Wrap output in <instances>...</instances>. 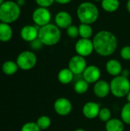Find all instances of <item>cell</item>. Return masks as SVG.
I'll use <instances>...</instances> for the list:
<instances>
[{"label": "cell", "mask_w": 130, "mask_h": 131, "mask_svg": "<svg viewBox=\"0 0 130 131\" xmlns=\"http://www.w3.org/2000/svg\"><path fill=\"white\" fill-rule=\"evenodd\" d=\"M93 44L94 51L97 54L103 57H109L116 51L118 40L111 31L102 30L93 36Z\"/></svg>", "instance_id": "1"}, {"label": "cell", "mask_w": 130, "mask_h": 131, "mask_svg": "<svg viewBox=\"0 0 130 131\" xmlns=\"http://www.w3.org/2000/svg\"><path fill=\"white\" fill-rule=\"evenodd\" d=\"M77 16L80 23L92 25L98 20L100 12L97 6L93 2H84L77 8Z\"/></svg>", "instance_id": "2"}, {"label": "cell", "mask_w": 130, "mask_h": 131, "mask_svg": "<svg viewBox=\"0 0 130 131\" xmlns=\"http://www.w3.org/2000/svg\"><path fill=\"white\" fill-rule=\"evenodd\" d=\"M38 38L44 45L54 46L57 45L61 38V31L55 24L49 23L39 28Z\"/></svg>", "instance_id": "3"}, {"label": "cell", "mask_w": 130, "mask_h": 131, "mask_svg": "<svg viewBox=\"0 0 130 131\" xmlns=\"http://www.w3.org/2000/svg\"><path fill=\"white\" fill-rule=\"evenodd\" d=\"M21 15V7L13 1H5L0 5V21L11 24L16 21Z\"/></svg>", "instance_id": "4"}, {"label": "cell", "mask_w": 130, "mask_h": 131, "mask_svg": "<svg viewBox=\"0 0 130 131\" xmlns=\"http://www.w3.org/2000/svg\"><path fill=\"white\" fill-rule=\"evenodd\" d=\"M110 92L116 97H126L130 91V81L128 78L123 75L114 77L110 83Z\"/></svg>", "instance_id": "5"}, {"label": "cell", "mask_w": 130, "mask_h": 131, "mask_svg": "<svg viewBox=\"0 0 130 131\" xmlns=\"http://www.w3.org/2000/svg\"><path fill=\"white\" fill-rule=\"evenodd\" d=\"M37 61V56L33 51H24L18 55L16 63L20 69L23 71H29L34 68Z\"/></svg>", "instance_id": "6"}, {"label": "cell", "mask_w": 130, "mask_h": 131, "mask_svg": "<svg viewBox=\"0 0 130 131\" xmlns=\"http://www.w3.org/2000/svg\"><path fill=\"white\" fill-rule=\"evenodd\" d=\"M32 20L35 25L41 28L50 23L51 20V13L48 8L38 7L32 13Z\"/></svg>", "instance_id": "7"}, {"label": "cell", "mask_w": 130, "mask_h": 131, "mask_svg": "<svg viewBox=\"0 0 130 131\" xmlns=\"http://www.w3.org/2000/svg\"><path fill=\"white\" fill-rule=\"evenodd\" d=\"M74 48L77 54L84 58L90 56L94 51L93 41L89 38H80V39L76 42Z\"/></svg>", "instance_id": "8"}, {"label": "cell", "mask_w": 130, "mask_h": 131, "mask_svg": "<svg viewBox=\"0 0 130 131\" xmlns=\"http://www.w3.org/2000/svg\"><path fill=\"white\" fill-rule=\"evenodd\" d=\"M87 67V63L85 58L78 54L73 56L68 63V68L74 73V75L82 74Z\"/></svg>", "instance_id": "9"}, {"label": "cell", "mask_w": 130, "mask_h": 131, "mask_svg": "<svg viewBox=\"0 0 130 131\" xmlns=\"http://www.w3.org/2000/svg\"><path fill=\"white\" fill-rule=\"evenodd\" d=\"M54 109L60 116H67L72 111V104L66 97H60L54 101Z\"/></svg>", "instance_id": "10"}, {"label": "cell", "mask_w": 130, "mask_h": 131, "mask_svg": "<svg viewBox=\"0 0 130 131\" xmlns=\"http://www.w3.org/2000/svg\"><path fill=\"white\" fill-rule=\"evenodd\" d=\"M101 76L100 69L96 65H89L86 68L82 74V78L89 84L97 82Z\"/></svg>", "instance_id": "11"}, {"label": "cell", "mask_w": 130, "mask_h": 131, "mask_svg": "<svg viewBox=\"0 0 130 131\" xmlns=\"http://www.w3.org/2000/svg\"><path fill=\"white\" fill-rule=\"evenodd\" d=\"M38 31L39 27L37 25H25L20 31V36L24 41L27 42H31L38 38Z\"/></svg>", "instance_id": "12"}, {"label": "cell", "mask_w": 130, "mask_h": 131, "mask_svg": "<svg viewBox=\"0 0 130 131\" xmlns=\"http://www.w3.org/2000/svg\"><path fill=\"white\" fill-rule=\"evenodd\" d=\"M55 25L59 28L67 29L69 26L72 25L73 18L71 15L66 11L58 12L54 17Z\"/></svg>", "instance_id": "13"}, {"label": "cell", "mask_w": 130, "mask_h": 131, "mask_svg": "<svg viewBox=\"0 0 130 131\" xmlns=\"http://www.w3.org/2000/svg\"><path fill=\"white\" fill-rule=\"evenodd\" d=\"M100 111V104L93 101L86 103L84 105L83 110H82L83 114L87 119H94L97 117L99 115Z\"/></svg>", "instance_id": "14"}, {"label": "cell", "mask_w": 130, "mask_h": 131, "mask_svg": "<svg viewBox=\"0 0 130 131\" xmlns=\"http://www.w3.org/2000/svg\"><path fill=\"white\" fill-rule=\"evenodd\" d=\"M94 94L100 98H104L110 93V85L107 81L99 80L93 86Z\"/></svg>", "instance_id": "15"}, {"label": "cell", "mask_w": 130, "mask_h": 131, "mask_svg": "<svg viewBox=\"0 0 130 131\" xmlns=\"http://www.w3.org/2000/svg\"><path fill=\"white\" fill-rule=\"evenodd\" d=\"M106 70L107 73L111 76L116 77L121 74L123 71V67L118 60L110 59L106 64Z\"/></svg>", "instance_id": "16"}, {"label": "cell", "mask_w": 130, "mask_h": 131, "mask_svg": "<svg viewBox=\"0 0 130 131\" xmlns=\"http://www.w3.org/2000/svg\"><path fill=\"white\" fill-rule=\"evenodd\" d=\"M13 35V31L9 24L0 22V41L7 42L10 41Z\"/></svg>", "instance_id": "17"}, {"label": "cell", "mask_w": 130, "mask_h": 131, "mask_svg": "<svg viewBox=\"0 0 130 131\" xmlns=\"http://www.w3.org/2000/svg\"><path fill=\"white\" fill-rule=\"evenodd\" d=\"M74 78V73L68 68H63L61 69L57 74V79L59 82L62 84H70Z\"/></svg>", "instance_id": "18"}, {"label": "cell", "mask_w": 130, "mask_h": 131, "mask_svg": "<svg viewBox=\"0 0 130 131\" xmlns=\"http://www.w3.org/2000/svg\"><path fill=\"white\" fill-rule=\"evenodd\" d=\"M105 128L107 131H124L125 126L122 120L117 118H111L106 123Z\"/></svg>", "instance_id": "19"}, {"label": "cell", "mask_w": 130, "mask_h": 131, "mask_svg": "<svg viewBox=\"0 0 130 131\" xmlns=\"http://www.w3.org/2000/svg\"><path fill=\"white\" fill-rule=\"evenodd\" d=\"M120 6V2L119 0H102L101 7L102 8L108 12L113 13L116 12Z\"/></svg>", "instance_id": "20"}, {"label": "cell", "mask_w": 130, "mask_h": 131, "mask_svg": "<svg viewBox=\"0 0 130 131\" xmlns=\"http://www.w3.org/2000/svg\"><path fill=\"white\" fill-rule=\"evenodd\" d=\"M18 68H19L17 63L13 61H6L5 62L2 64V71L6 75L15 74L18 71Z\"/></svg>", "instance_id": "21"}, {"label": "cell", "mask_w": 130, "mask_h": 131, "mask_svg": "<svg viewBox=\"0 0 130 131\" xmlns=\"http://www.w3.org/2000/svg\"><path fill=\"white\" fill-rule=\"evenodd\" d=\"M78 28H79V35L81 38L90 39L93 33V30L91 25L80 23V25L78 26Z\"/></svg>", "instance_id": "22"}, {"label": "cell", "mask_w": 130, "mask_h": 131, "mask_svg": "<svg viewBox=\"0 0 130 131\" xmlns=\"http://www.w3.org/2000/svg\"><path fill=\"white\" fill-rule=\"evenodd\" d=\"M74 91H75V92L77 94H85L88 91V89H89V84L85 80H84L83 78L80 79V80L77 81L76 83L74 84Z\"/></svg>", "instance_id": "23"}, {"label": "cell", "mask_w": 130, "mask_h": 131, "mask_svg": "<svg viewBox=\"0 0 130 131\" xmlns=\"http://www.w3.org/2000/svg\"><path fill=\"white\" fill-rule=\"evenodd\" d=\"M36 124L41 130H46L48 127H50V126L51 124V120L48 116L43 115V116H41L38 118Z\"/></svg>", "instance_id": "24"}, {"label": "cell", "mask_w": 130, "mask_h": 131, "mask_svg": "<svg viewBox=\"0 0 130 131\" xmlns=\"http://www.w3.org/2000/svg\"><path fill=\"white\" fill-rule=\"evenodd\" d=\"M121 120L124 124L130 125V103H126L121 110Z\"/></svg>", "instance_id": "25"}, {"label": "cell", "mask_w": 130, "mask_h": 131, "mask_svg": "<svg viewBox=\"0 0 130 131\" xmlns=\"http://www.w3.org/2000/svg\"><path fill=\"white\" fill-rule=\"evenodd\" d=\"M99 118L100 119V121H102L103 122H107L111 119L112 117V114L111 111L109 108L107 107H103L100 108L99 115H98Z\"/></svg>", "instance_id": "26"}, {"label": "cell", "mask_w": 130, "mask_h": 131, "mask_svg": "<svg viewBox=\"0 0 130 131\" xmlns=\"http://www.w3.org/2000/svg\"><path fill=\"white\" fill-rule=\"evenodd\" d=\"M66 33L70 38H77L78 36H80L78 27L74 25H71L66 29Z\"/></svg>", "instance_id": "27"}, {"label": "cell", "mask_w": 130, "mask_h": 131, "mask_svg": "<svg viewBox=\"0 0 130 131\" xmlns=\"http://www.w3.org/2000/svg\"><path fill=\"white\" fill-rule=\"evenodd\" d=\"M41 130L38 127V126L37 125L36 123L34 122H28L26 124H25L21 131H41Z\"/></svg>", "instance_id": "28"}, {"label": "cell", "mask_w": 130, "mask_h": 131, "mask_svg": "<svg viewBox=\"0 0 130 131\" xmlns=\"http://www.w3.org/2000/svg\"><path fill=\"white\" fill-rule=\"evenodd\" d=\"M120 57L126 61L130 60V46L126 45L123 47L120 50Z\"/></svg>", "instance_id": "29"}, {"label": "cell", "mask_w": 130, "mask_h": 131, "mask_svg": "<svg viewBox=\"0 0 130 131\" xmlns=\"http://www.w3.org/2000/svg\"><path fill=\"white\" fill-rule=\"evenodd\" d=\"M35 2L39 7L48 8L50 6H51L54 4L55 0H35Z\"/></svg>", "instance_id": "30"}, {"label": "cell", "mask_w": 130, "mask_h": 131, "mask_svg": "<svg viewBox=\"0 0 130 131\" xmlns=\"http://www.w3.org/2000/svg\"><path fill=\"white\" fill-rule=\"evenodd\" d=\"M30 45H31V48L33 49V50H40L42 47H43V44L42 42L40 41V39L38 38L37 39L34 40L33 41L30 42Z\"/></svg>", "instance_id": "31"}, {"label": "cell", "mask_w": 130, "mask_h": 131, "mask_svg": "<svg viewBox=\"0 0 130 131\" xmlns=\"http://www.w3.org/2000/svg\"><path fill=\"white\" fill-rule=\"evenodd\" d=\"M72 0H55V2L58 4H61V5H66V4H68L71 2Z\"/></svg>", "instance_id": "32"}, {"label": "cell", "mask_w": 130, "mask_h": 131, "mask_svg": "<svg viewBox=\"0 0 130 131\" xmlns=\"http://www.w3.org/2000/svg\"><path fill=\"white\" fill-rule=\"evenodd\" d=\"M129 74H130V72L128 69H123V71H122V73H121V75H123V76H124V77L128 78V77H129Z\"/></svg>", "instance_id": "33"}, {"label": "cell", "mask_w": 130, "mask_h": 131, "mask_svg": "<svg viewBox=\"0 0 130 131\" xmlns=\"http://www.w3.org/2000/svg\"><path fill=\"white\" fill-rule=\"evenodd\" d=\"M16 3H17L20 7H21V6H24V5H25V0H17V1H16Z\"/></svg>", "instance_id": "34"}, {"label": "cell", "mask_w": 130, "mask_h": 131, "mask_svg": "<svg viewBox=\"0 0 130 131\" xmlns=\"http://www.w3.org/2000/svg\"><path fill=\"white\" fill-rule=\"evenodd\" d=\"M126 9H127V12L130 14V0H128L126 2Z\"/></svg>", "instance_id": "35"}, {"label": "cell", "mask_w": 130, "mask_h": 131, "mask_svg": "<svg viewBox=\"0 0 130 131\" xmlns=\"http://www.w3.org/2000/svg\"><path fill=\"white\" fill-rule=\"evenodd\" d=\"M126 99H127V101L130 103V91L128 93V94L126 95Z\"/></svg>", "instance_id": "36"}, {"label": "cell", "mask_w": 130, "mask_h": 131, "mask_svg": "<svg viewBox=\"0 0 130 131\" xmlns=\"http://www.w3.org/2000/svg\"><path fill=\"white\" fill-rule=\"evenodd\" d=\"M74 131H86V130H84V129L79 128V129H77V130H75Z\"/></svg>", "instance_id": "37"}, {"label": "cell", "mask_w": 130, "mask_h": 131, "mask_svg": "<svg viewBox=\"0 0 130 131\" xmlns=\"http://www.w3.org/2000/svg\"><path fill=\"white\" fill-rule=\"evenodd\" d=\"M4 2H5V0H0V5H2L4 3Z\"/></svg>", "instance_id": "38"}, {"label": "cell", "mask_w": 130, "mask_h": 131, "mask_svg": "<svg viewBox=\"0 0 130 131\" xmlns=\"http://www.w3.org/2000/svg\"><path fill=\"white\" fill-rule=\"evenodd\" d=\"M93 1H96V2H102V0H93Z\"/></svg>", "instance_id": "39"}, {"label": "cell", "mask_w": 130, "mask_h": 131, "mask_svg": "<svg viewBox=\"0 0 130 131\" xmlns=\"http://www.w3.org/2000/svg\"><path fill=\"white\" fill-rule=\"evenodd\" d=\"M0 22H1V21H0Z\"/></svg>", "instance_id": "40"}]
</instances>
